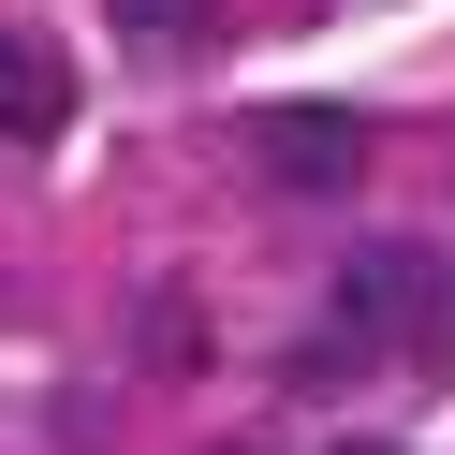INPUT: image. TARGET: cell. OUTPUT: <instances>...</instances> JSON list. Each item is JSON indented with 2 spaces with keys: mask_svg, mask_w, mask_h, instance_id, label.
I'll use <instances>...</instances> for the list:
<instances>
[{
  "mask_svg": "<svg viewBox=\"0 0 455 455\" xmlns=\"http://www.w3.org/2000/svg\"><path fill=\"white\" fill-rule=\"evenodd\" d=\"M426 308H441V265H426L411 235H367L353 265H338V294H323V338L338 353H396Z\"/></svg>",
  "mask_w": 455,
  "mask_h": 455,
  "instance_id": "1",
  "label": "cell"
},
{
  "mask_svg": "<svg viewBox=\"0 0 455 455\" xmlns=\"http://www.w3.org/2000/svg\"><path fill=\"white\" fill-rule=\"evenodd\" d=\"M250 177L338 206V191L367 177V118H338V103H250Z\"/></svg>",
  "mask_w": 455,
  "mask_h": 455,
  "instance_id": "2",
  "label": "cell"
},
{
  "mask_svg": "<svg viewBox=\"0 0 455 455\" xmlns=\"http://www.w3.org/2000/svg\"><path fill=\"white\" fill-rule=\"evenodd\" d=\"M60 118H74V74L30 30H0V148H60Z\"/></svg>",
  "mask_w": 455,
  "mask_h": 455,
  "instance_id": "3",
  "label": "cell"
},
{
  "mask_svg": "<svg viewBox=\"0 0 455 455\" xmlns=\"http://www.w3.org/2000/svg\"><path fill=\"white\" fill-rule=\"evenodd\" d=\"M118 30L148 44V60H177V44H206V0H118Z\"/></svg>",
  "mask_w": 455,
  "mask_h": 455,
  "instance_id": "4",
  "label": "cell"
},
{
  "mask_svg": "<svg viewBox=\"0 0 455 455\" xmlns=\"http://www.w3.org/2000/svg\"><path fill=\"white\" fill-rule=\"evenodd\" d=\"M148 367H191V294H148Z\"/></svg>",
  "mask_w": 455,
  "mask_h": 455,
  "instance_id": "5",
  "label": "cell"
}]
</instances>
